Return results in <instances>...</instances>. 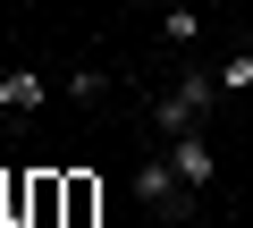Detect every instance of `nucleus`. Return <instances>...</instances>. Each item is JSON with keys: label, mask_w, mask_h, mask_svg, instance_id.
I'll return each mask as SVG.
<instances>
[{"label": "nucleus", "mask_w": 253, "mask_h": 228, "mask_svg": "<svg viewBox=\"0 0 253 228\" xmlns=\"http://www.w3.org/2000/svg\"><path fill=\"white\" fill-rule=\"evenodd\" d=\"M211 93H219V76H177V85L152 101L161 136H194V127H203V110H211Z\"/></svg>", "instance_id": "1"}, {"label": "nucleus", "mask_w": 253, "mask_h": 228, "mask_svg": "<svg viewBox=\"0 0 253 228\" xmlns=\"http://www.w3.org/2000/svg\"><path fill=\"white\" fill-rule=\"evenodd\" d=\"M186 194H194V186L177 178V161H144V169H135V203H144V211H169V220H177Z\"/></svg>", "instance_id": "2"}, {"label": "nucleus", "mask_w": 253, "mask_h": 228, "mask_svg": "<svg viewBox=\"0 0 253 228\" xmlns=\"http://www.w3.org/2000/svg\"><path fill=\"white\" fill-rule=\"evenodd\" d=\"M42 101H51V85L34 68H0V119H34Z\"/></svg>", "instance_id": "3"}, {"label": "nucleus", "mask_w": 253, "mask_h": 228, "mask_svg": "<svg viewBox=\"0 0 253 228\" xmlns=\"http://www.w3.org/2000/svg\"><path fill=\"white\" fill-rule=\"evenodd\" d=\"M169 161H177V178H186V186H211V178H219V161H211L203 127H194V136H169Z\"/></svg>", "instance_id": "4"}, {"label": "nucleus", "mask_w": 253, "mask_h": 228, "mask_svg": "<svg viewBox=\"0 0 253 228\" xmlns=\"http://www.w3.org/2000/svg\"><path fill=\"white\" fill-rule=\"evenodd\" d=\"M219 93H253V51H228L219 59Z\"/></svg>", "instance_id": "5"}, {"label": "nucleus", "mask_w": 253, "mask_h": 228, "mask_svg": "<svg viewBox=\"0 0 253 228\" xmlns=\"http://www.w3.org/2000/svg\"><path fill=\"white\" fill-rule=\"evenodd\" d=\"M101 93H110L101 68H76V76H68V101H101Z\"/></svg>", "instance_id": "6"}, {"label": "nucleus", "mask_w": 253, "mask_h": 228, "mask_svg": "<svg viewBox=\"0 0 253 228\" xmlns=\"http://www.w3.org/2000/svg\"><path fill=\"white\" fill-rule=\"evenodd\" d=\"M93 220V178H68V228Z\"/></svg>", "instance_id": "7"}, {"label": "nucleus", "mask_w": 253, "mask_h": 228, "mask_svg": "<svg viewBox=\"0 0 253 228\" xmlns=\"http://www.w3.org/2000/svg\"><path fill=\"white\" fill-rule=\"evenodd\" d=\"M161 34H169V43H194V34H203V17H194V9H169V17H161Z\"/></svg>", "instance_id": "8"}, {"label": "nucleus", "mask_w": 253, "mask_h": 228, "mask_svg": "<svg viewBox=\"0 0 253 228\" xmlns=\"http://www.w3.org/2000/svg\"><path fill=\"white\" fill-rule=\"evenodd\" d=\"M245 9H253V0H245Z\"/></svg>", "instance_id": "9"}]
</instances>
